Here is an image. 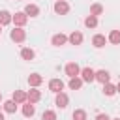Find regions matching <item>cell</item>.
Returning a JSON list of instances; mask_svg holds the SVG:
<instances>
[{"mask_svg": "<svg viewBox=\"0 0 120 120\" xmlns=\"http://www.w3.org/2000/svg\"><path fill=\"white\" fill-rule=\"evenodd\" d=\"M52 9H54L56 15H68L69 13V4L66 0H56L54 6H52Z\"/></svg>", "mask_w": 120, "mask_h": 120, "instance_id": "6da1fadb", "label": "cell"}, {"mask_svg": "<svg viewBox=\"0 0 120 120\" xmlns=\"http://www.w3.org/2000/svg\"><path fill=\"white\" fill-rule=\"evenodd\" d=\"M11 22H15V26H17V28H22V26L28 22V17H26V13H24V11H17V13H13V15H11Z\"/></svg>", "mask_w": 120, "mask_h": 120, "instance_id": "7a4b0ae2", "label": "cell"}, {"mask_svg": "<svg viewBox=\"0 0 120 120\" xmlns=\"http://www.w3.org/2000/svg\"><path fill=\"white\" fill-rule=\"evenodd\" d=\"M9 39L11 41H15V43H22L24 39H26V32L22 30V28H13L11 32H9Z\"/></svg>", "mask_w": 120, "mask_h": 120, "instance_id": "3957f363", "label": "cell"}, {"mask_svg": "<svg viewBox=\"0 0 120 120\" xmlns=\"http://www.w3.org/2000/svg\"><path fill=\"white\" fill-rule=\"evenodd\" d=\"M79 75H81L82 82H94V81H96V71H94L92 68H82Z\"/></svg>", "mask_w": 120, "mask_h": 120, "instance_id": "277c9868", "label": "cell"}, {"mask_svg": "<svg viewBox=\"0 0 120 120\" xmlns=\"http://www.w3.org/2000/svg\"><path fill=\"white\" fill-rule=\"evenodd\" d=\"M79 73H81V68H79L77 62H69V64H66V75H68L69 79L79 77Z\"/></svg>", "mask_w": 120, "mask_h": 120, "instance_id": "5b68a950", "label": "cell"}, {"mask_svg": "<svg viewBox=\"0 0 120 120\" xmlns=\"http://www.w3.org/2000/svg\"><path fill=\"white\" fill-rule=\"evenodd\" d=\"M68 103H69L68 94H66V92H58V94H56V99H54V105H56L58 109H66Z\"/></svg>", "mask_w": 120, "mask_h": 120, "instance_id": "8992f818", "label": "cell"}, {"mask_svg": "<svg viewBox=\"0 0 120 120\" xmlns=\"http://www.w3.org/2000/svg\"><path fill=\"white\" fill-rule=\"evenodd\" d=\"M49 90L54 92V94L62 92V90H64V81H60V79H51V81H49Z\"/></svg>", "mask_w": 120, "mask_h": 120, "instance_id": "52a82bcc", "label": "cell"}, {"mask_svg": "<svg viewBox=\"0 0 120 120\" xmlns=\"http://www.w3.org/2000/svg\"><path fill=\"white\" fill-rule=\"evenodd\" d=\"M39 99H41V92H39V90L32 88V90H28V92H26V101H28V103H32V105H34V103H38Z\"/></svg>", "mask_w": 120, "mask_h": 120, "instance_id": "ba28073f", "label": "cell"}, {"mask_svg": "<svg viewBox=\"0 0 120 120\" xmlns=\"http://www.w3.org/2000/svg\"><path fill=\"white\" fill-rule=\"evenodd\" d=\"M51 43H52L54 47H62V45L68 43V36H66V34H54V36L51 38Z\"/></svg>", "mask_w": 120, "mask_h": 120, "instance_id": "9c48e42d", "label": "cell"}, {"mask_svg": "<svg viewBox=\"0 0 120 120\" xmlns=\"http://www.w3.org/2000/svg\"><path fill=\"white\" fill-rule=\"evenodd\" d=\"M82 39H84V38H82V34H81L79 30H73V32L68 36V41H69L71 45H81V43H82Z\"/></svg>", "mask_w": 120, "mask_h": 120, "instance_id": "30bf717a", "label": "cell"}, {"mask_svg": "<svg viewBox=\"0 0 120 120\" xmlns=\"http://www.w3.org/2000/svg\"><path fill=\"white\" fill-rule=\"evenodd\" d=\"M96 81H99L101 84H107V82L111 81V73H109L107 69H98V71H96Z\"/></svg>", "mask_w": 120, "mask_h": 120, "instance_id": "8fae6325", "label": "cell"}, {"mask_svg": "<svg viewBox=\"0 0 120 120\" xmlns=\"http://www.w3.org/2000/svg\"><path fill=\"white\" fill-rule=\"evenodd\" d=\"M41 82H43V77H41L39 73H30V75H28V84H30L32 88H38Z\"/></svg>", "mask_w": 120, "mask_h": 120, "instance_id": "7c38bea8", "label": "cell"}, {"mask_svg": "<svg viewBox=\"0 0 120 120\" xmlns=\"http://www.w3.org/2000/svg\"><path fill=\"white\" fill-rule=\"evenodd\" d=\"M11 99H13L17 105H22V103H26V92H24V90H15L13 96H11Z\"/></svg>", "mask_w": 120, "mask_h": 120, "instance_id": "4fadbf2b", "label": "cell"}, {"mask_svg": "<svg viewBox=\"0 0 120 120\" xmlns=\"http://www.w3.org/2000/svg\"><path fill=\"white\" fill-rule=\"evenodd\" d=\"M105 43H107V38H105L103 34H96V36L92 38V45H94L96 49H101V47H105Z\"/></svg>", "mask_w": 120, "mask_h": 120, "instance_id": "5bb4252c", "label": "cell"}, {"mask_svg": "<svg viewBox=\"0 0 120 120\" xmlns=\"http://www.w3.org/2000/svg\"><path fill=\"white\" fill-rule=\"evenodd\" d=\"M24 13H26V17H38L39 15V8L36 4H26L24 6Z\"/></svg>", "mask_w": 120, "mask_h": 120, "instance_id": "9a60e30c", "label": "cell"}, {"mask_svg": "<svg viewBox=\"0 0 120 120\" xmlns=\"http://www.w3.org/2000/svg\"><path fill=\"white\" fill-rule=\"evenodd\" d=\"M22 114L26 116V118H32L34 114H36V105H32V103H22Z\"/></svg>", "mask_w": 120, "mask_h": 120, "instance_id": "2e32d148", "label": "cell"}, {"mask_svg": "<svg viewBox=\"0 0 120 120\" xmlns=\"http://www.w3.org/2000/svg\"><path fill=\"white\" fill-rule=\"evenodd\" d=\"M2 107H4V111H6V112H9V114H15V112H17V103H15L13 99L4 101V103H2Z\"/></svg>", "mask_w": 120, "mask_h": 120, "instance_id": "e0dca14e", "label": "cell"}, {"mask_svg": "<svg viewBox=\"0 0 120 120\" xmlns=\"http://www.w3.org/2000/svg\"><path fill=\"white\" fill-rule=\"evenodd\" d=\"M34 56H36L34 49H30V47L21 49V58H22V60H34Z\"/></svg>", "mask_w": 120, "mask_h": 120, "instance_id": "ac0fdd59", "label": "cell"}, {"mask_svg": "<svg viewBox=\"0 0 120 120\" xmlns=\"http://www.w3.org/2000/svg\"><path fill=\"white\" fill-rule=\"evenodd\" d=\"M107 41H109V43H112V45H118V43H120V30H111V34H109Z\"/></svg>", "mask_w": 120, "mask_h": 120, "instance_id": "d6986e66", "label": "cell"}, {"mask_svg": "<svg viewBox=\"0 0 120 120\" xmlns=\"http://www.w3.org/2000/svg\"><path fill=\"white\" fill-rule=\"evenodd\" d=\"M9 22H11V13L6 11V9H2V11H0V26H6V24H9Z\"/></svg>", "mask_w": 120, "mask_h": 120, "instance_id": "ffe728a7", "label": "cell"}, {"mask_svg": "<svg viewBox=\"0 0 120 120\" xmlns=\"http://www.w3.org/2000/svg\"><path fill=\"white\" fill-rule=\"evenodd\" d=\"M68 86H69L71 90H79V88L82 86V79H81V77H73V79H69Z\"/></svg>", "mask_w": 120, "mask_h": 120, "instance_id": "44dd1931", "label": "cell"}, {"mask_svg": "<svg viewBox=\"0 0 120 120\" xmlns=\"http://www.w3.org/2000/svg\"><path fill=\"white\" fill-rule=\"evenodd\" d=\"M84 26H86V28H96V26H98V17L88 15V17L84 19Z\"/></svg>", "mask_w": 120, "mask_h": 120, "instance_id": "7402d4cb", "label": "cell"}, {"mask_svg": "<svg viewBox=\"0 0 120 120\" xmlns=\"http://www.w3.org/2000/svg\"><path fill=\"white\" fill-rule=\"evenodd\" d=\"M103 94L105 96H114L116 94V84H111V82L103 84Z\"/></svg>", "mask_w": 120, "mask_h": 120, "instance_id": "603a6c76", "label": "cell"}, {"mask_svg": "<svg viewBox=\"0 0 120 120\" xmlns=\"http://www.w3.org/2000/svg\"><path fill=\"white\" fill-rule=\"evenodd\" d=\"M101 13H103V6H101V4H92V6H90V15L98 17V15H101Z\"/></svg>", "mask_w": 120, "mask_h": 120, "instance_id": "cb8c5ba5", "label": "cell"}, {"mask_svg": "<svg viewBox=\"0 0 120 120\" xmlns=\"http://www.w3.org/2000/svg\"><path fill=\"white\" fill-rule=\"evenodd\" d=\"M71 116H73V120H86V111L84 109H75Z\"/></svg>", "mask_w": 120, "mask_h": 120, "instance_id": "d4e9b609", "label": "cell"}, {"mask_svg": "<svg viewBox=\"0 0 120 120\" xmlns=\"http://www.w3.org/2000/svg\"><path fill=\"white\" fill-rule=\"evenodd\" d=\"M41 120H56V112L54 111H43Z\"/></svg>", "mask_w": 120, "mask_h": 120, "instance_id": "484cf974", "label": "cell"}, {"mask_svg": "<svg viewBox=\"0 0 120 120\" xmlns=\"http://www.w3.org/2000/svg\"><path fill=\"white\" fill-rule=\"evenodd\" d=\"M96 120H111V118H109V114H103V112H101V114L96 116Z\"/></svg>", "mask_w": 120, "mask_h": 120, "instance_id": "4316f807", "label": "cell"}, {"mask_svg": "<svg viewBox=\"0 0 120 120\" xmlns=\"http://www.w3.org/2000/svg\"><path fill=\"white\" fill-rule=\"evenodd\" d=\"M116 92L120 94V81H118V84H116Z\"/></svg>", "mask_w": 120, "mask_h": 120, "instance_id": "83f0119b", "label": "cell"}, {"mask_svg": "<svg viewBox=\"0 0 120 120\" xmlns=\"http://www.w3.org/2000/svg\"><path fill=\"white\" fill-rule=\"evenodd\" d=\"M0 120H4V114H2V112H0Z\"/></svg>", "mask_w": 120, "mask_h": 120, "instance_id": "f1b7e54d", "label": "cell"}, {"mask_svg": "<svg viewBox=\"0 0 120 120\" xmlns=\"http://www.w3.org/2000/svg\"><path fill=\"white\" fill-rule=\"evenodd\" d=\"M0 101H2V92H0Z\"/></svg>", "mask_w": 120, "mask_h": 120, "instance_id": "f546056e", "label": "cell"}, {"mask_svg": "<svg viewBox=\"0 0 120 120\" xmlns=\"http://www.w3.org/2000/svg\"><path fill=\"white\" fill-rule=\"evenodd\" d=\"M111 120H120V118H111Z\"/></svg>", "mask_w": 120, "mask_h": 120, "instance_id": "4dcf8cb0", "label": "cell"}, {"mask_svg": "<svg viewBox=\"0 0 120 120\" xmlns=\"http://www.w3.org/2000/svg\"><path fill=\"white\" fill-rule=\"evenodd\" d=\"M0 34H2V26H0Z\"/></svg>", "mask_w": 120, "mask_h": 120, "instance_id": "1f68e13d", "label": "cell"}, {"mask_svg": "<svg viewBox=\"0 0 120 120\" xmlns=\"http://www.w3.org/2000/svg\"><path fill=\"white\" fill-rule=\"evenodd\" d=\"M17 2H19V0H17Z\"/></svg>", "mask_w": 120, "mask_h": 120, "instance_id": "d6a6232c", "label": "cell"}]
</instances>
